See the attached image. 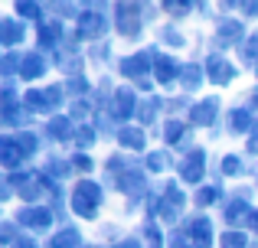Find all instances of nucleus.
Here are the masks:
<instances>
[{
    "instance_id": "nucleus-1",
    "label": "nucleus",
    "mask_w": 258,
    "mask_h": 248,
    "mask_svg": "<svg viewBox=\"0 0 258 248\" xmlns=\"http://www.w3.org/2000/svg\"><path fill=\"white\" fill-rule=\"evenodd\" d=\"M62 102H66L62 85H49V89H26V95H23V105L30 111H36V115H52Z\"/></svg>"
},
{
    "instance_id": "nucleus-2",
    "label": "nucleus",
    "mask_w": 258,
    "mask_h": 248,
    "mask_svg": "<svg viewBox=\"0 0 258 248\" xmlns=\"http://www.w3.org/2000/svg\"><path fill=\"white\" fill-rule=\"evenodd\" d=\"M203 173H206V150H203V147H193V150L180 160V180L183 183H200Z\"/></svg>"
},
{
    "instance_id": "nucleus-3",
    "label": "nucleus",
    "mask_w": 258,
    "mask_h": 248,
    "mask_svg": "<svg viewBox=\"0 0 258 248\" xmlns=\"http://www.w3.org/2000/svg\"><path fill=\"white\" fill-rule=\"evenodd\" d=\"M105 33H108V20L101 17V10L85 7L82 17H79V36H82V39H101Z\"/></svg>"
},
{
    "instance_id": "nucleus-4",
    "label": "nucleus",
    "mask_w": 258,
    "mask_h": 248,
    "mask_svg": "<svg viewBox=\"0 0 258 248\" xmlns=\"http://www.w3.org/2000/svg\"><path fill=\"white\" fill-rule=\"evenodd\" d=\"M147 72H154V52H138V56H124L121 59V75L127 78H147Z\"/></svg>"
},
{
    "instance_id": "nucleus-5",
    "label": "nucleus",
    "mask_w": 258,
    "mask_h": 248,
    "mask_svg": "<svg viewBox=\"0 0 258 248\" xmlns=\"http://www.w3.org/2000/svg\"><path fill=\"white\" fill-rule=\"evenodd\" d=\"M206 75H209V82H213V85H229V82H235L239 69H235L226 56H209L206 59Z\"/></svg>"
},
{
    "instance_id": "nucleus-6",
    "label": "nucleus",
    "mask_w": 258,
    "mask_h": 248,
    "mask_svg": "<svg viewBox=\"0 0 258 248\" xmlns=\"http://www.w3.org/2000/svg\"><path fill=\"white\" fill-rule=\"evenodd\" d=\"M134 111H141V108H138V95H134V89H118V92L111 95V108H108V115L118 118V121H127Z\"/></svg>"
},
{
    "instance_id": "nucleus-7",
    "label": "nucleus",
    "mask_w": 258,
    "mask_h": 248,
    "mask_svg": "<svg viewBox=\"0 0 258 248\" xmlns=\"http://www.w3.org/2000/svg\"><path fill=\"white\" fill-rule=\"evenodd\" d=\"M138 10H141L138 4H114V13H118V33H121V36H138V33H141V20H144V17H138Z\"/></svg>"
},
{
    "instance_id": "nucleus-8",
    "label": "nucleus",
    "mask_w": 258,
    "mask_h": 248,
    "mask_svg": "<svg viewBox=\"0 0 258 248\" xmlns=\"http://www.w3.org/2000/svg\"><path fill=\"white\" fill-rule=\"evenodd\" d=\"M216 118H219V98L216 95L203 98V102H196L189 108V124H196V127H209Z\"/></svg>"
},
{
    "instance_id": "nucleus-9",
    "label": "nucleus",
    "mask_w": 258,
    "mask_h": 248,
    "mask_svg": "<svg viewBox=\"0 0 258 248\" xmlns=\"http://www.w3.org/2000/svg\"><path fill=\"white\" fill-rule=\"evenodd\" d=\"M17 222H23L26 229H33V232H46L52 225V212L46 209V206H26V209H20Z\"/></svg>"
},
{
    "instance_id": "nucleus-10",
    "label": "nucleus",
    "mask_w": 258,
    "mask_h": 248,
    "mask_svg": "<svg viewBox=\"0 0 258 248\" xmlns=\"http://www.w3.org/2000/svg\"><path fill=\"white\" fill-rule=\"evenodd\" d=\"M56 62L62 65L66 72H72V75H82V56H79V36H72V39H66L62 46H59V52H56Z\"/></svg>"
},
{
    "instance_id": "nucleus-11",
    "label": "nucleus",
    "mask_w": 258,
    "mask_h": 248,
    "mask_svg": "<svg viewBox=\"0 0 258 248\" xmlns=\"http://www.w3.org/2000/svg\"><path fill=\"white\" fill-rule=\"evenodd\" d=\"M180 72H183V65L176 62V59L154 52V78H157L160 85H173L176 78H180Z\"/></svg>"
},
{
    "instance_id": "nucleus-12",
    "label": "nucleus",
    "mask_w": 258,
    "mask_h": 248,
    "mask_svg": "<svg viewBox=\"0 0 258 248\" xmlns=\"http://www.w3.org/2000/svg\"><path fill=\"white\" fill-rule=\"evenodd\" d=\"M242 39H245V26L239 23V20H222L219 30H216V43L222 46V49H229V46H239ZM245 46V43H242Z\"/></svg>"
},
{
    "instance_id": "nucleus-13",
    "label": "nucleus",
    "mask_w": 258,
    "mask_h": 248,
    "mask_svg": "<svg viewBox=\"0 0 258 248\" xmlns=\"http://www.w3.org/2000/svg\"><path fill=\"white\" fill-rule=\"evenodd\" d=\"M114 183H118L121 193H127V196L134 199V206H138V199L144 196V173H134V170H124L114 177Z\"/></svg>"
},
{
    "instance_id": "nucleus-14",
    "label": "nucleus",
    "mask_w": 258,
    "mask_h": 248,
    "mask_svg": "<svg viewBox=\"0 0 258 248\" xmlns=\"http://www.w3.org/2000/svg\"><path fill=\"white\" fill-rule=\"evenodd\" d=\"M36 39H39V49H46V52L56 56L59 46H62V26H59V23H39Z\"/></svg>"
},
{
    "instance_id": "nucleus-15",
    "label": "nucleus",
    "mask_w": 258,
    "mask_h": 248,
    "mask_svg": "<svg viewBox=\"0 0 258 248\" xmlns=\"http://www.w3.org/2000/svg\"><path fill=\"white\" fill-rule=\"evenodd\" d=\"M186 235H189V242H193L196 248H213V222H209L206 216L193 219L189 229H186Z\"/></svg>"
},
{
    "instance_id": "nucleus-16",
    "label": "nucleus",
    "mask_w": 258,
    "mask_h": 248,
    "mask_svg": "<svg viewBox=\"0 0 258 248\" xmlns=\"http://www.w3.org/2000/svg\"><path fill=\"white\" fill-rule=\"evenodd\" d=\"M72 196H76V199H85V203H92V206H101L105 190H101V183H95V180H79L76 190H72Z\"/></svg>"
},
{
    "instance_id": "nucleus-17",
    "label": "nucleus",
    "mask_w": 258,
    "mask_h": 248,
    "mask_svg": "<svg viewBox=\"0 0 258 248\" xmlns=\"http://www.w3.org/2000/svg\"><path fill=\"white\" fill-rule=\"evenodd\" d=\"M20 75H23L26 82L43 78L46 75V59L39 56V52H26V56H23V65H20Z\"/></svg>"
},
{
    "instance_id": "nucleus-18",
    "label": "nucleus",
    "mask_w": 258,
    "mask_h": 248,
    "mask_svg": "<svg viewBox=\"0 0 258 248\" xmlns=\"http://www.w3.org/2000/svg\"><path fill=\"white\" fill-rule=\"evenodd\" d=\"M255 124L258 121L252 118L248 108H232V111H229V131H232V134H252Z\"/></svg>"
},
{
    "instance_id": "nucleus-19",
    "label": "nucleus",
    "mask_w": 258,
    "mask_h": 248,
    "mask_svg": "<svg viewBox=\"0 0 258 248\" xmlns=\"http://www.w3.org/2000/svg\"><path fill=\"white\" fill-rule=\"evenodd\" d=\"M203 78H206V65H196V62H186L180 72V85L183 92H196L203 85Z\"/></svg>"
},
{
    "instance_id": "nucleus-20",
    "label": "nucleus",
    "mask_w": 258,
    "mask_h": 248,
    "mask_svg": "<svg viewBox=\"0 0 258 248\" xmlns=\"http://www.w3.org/2000/svg\"><path fill=\"white\" fill-rule=\"evenodd\" d=\"M46 134H49L52 140H72V137H76V127H72V118H66V115H56L49 124H46Z\"/></svg>"
},
{
    "instance_id": "nucleus-21",
    "label": "nucleus",
    "mask_w": 258,
    "mask_h": 248,
    "mask_svg": "<svg viewBox=\"0 0 258 248\" xmlns=\"http://www.w3.org/2000/svg\"><path fill=\"white\" fill-rule=\"evenodd\" d=\"M4 124L7 127H20V124H30V118H33V111L26 108L23 102H17V105H4Z\"/></svg>"
},
{
    "instance_id": "nucleus-22",
    "label": "nucleus",
    "mask_w": 258,
    "mask_h": 248,
    "mask_svg": "<svg viewBox=\"0 0 258 248\" xmlns=\"http://www.w3.org/2000/svg\"><path fill=\"white\" fill-rule=\"evenodd\" d=\"M255 209H248V199H232V203L226 206V222L229 225H245L248 219H252Z\"/></svg>"
},
{
    "instance_id": "nucleus-23",
    "label": "nucleus",
    "mask_w": 258,
    "mask_h": 248,
    "mask_svg": "<svg viewBox=\"0 0 258 248\" xmlns=\"http://www.w3.org/2000/svg\"><path fill=\"white\" fill-rule=\"evenodd\" d=\"M0 43L10 49V46H17V43H23V26L17 23L13 17H4L0 20Z\"/></svg>"
},
{
    "instance_id": "nucleus-24",
    "label": "nucleus",
    "mask_w": 258,
    "mask_h": 248,
    "mask_svg": "<svg viewBox=\"0 0 258 248\" xmlns=\"http://www.w3.org/2000/svg\"><path fill=\"white\" fill-rule=\"evenodd\" d=\"M118 144L124 147V150H144V131H141V127H121Z\"/></svg>"
},
{
    "instance_id": "nucleus-25",
    "label": "nucleus",
    "mask_w": 258,
    "mask_h": 248,
    "mask_svg": "<svg viewBox=\"0 0 258 248\" xmlns=\"http://www.w3.org/2000/svg\"><path fill=\"white\" fill-rule=\"evenodd\" d=\"M20 157H23V150H20V144L13 137L0 140V163H4V167H10V170H13V167L20 163Z\"/></svg>"
},
{
    "instance_id": "nucleus-26",
    "label": "nucleus",
    "mask_w": 258,
    "mask_h": 248,
    "mask_svg": "<svg viewBox=\"0 0 258 248\" xmlns=\"http://www.w3.org/2000/svg\"><path fill=\"white\" fill-rule=\"evenodd\" d=\"M79 242H82V235H79V229H59L56 235L49 238V245L46 248H79Z\"/></svg>"
},
{
    "instance_id": "nucleus-27",
    "label": "nucleus",
    "mask_w": 258,
    "mask_h": 248,
    "mask_svg": "<svg viewBox=\"0 0 258 248\" xmlns=\"http://www.w3.org/2000/svg\"><path fill=\"white\" fill-rule=\"evenodd\" d=\"M160 105H164V102H160V98H157V95H151V98H147V102H144V105H141V111H138V118H141V121H144V124H151V121H154V118H157V111H160Z\"/></svg>"
},
{
    "instance_id": "nucleus-28",
    "label": "nucleus",
    "mask_w": 258,
    "mask_h": 248,
    "mask_svg": "<svg viewBox=\"0 0 258 248\" xmlns=\"http://www.w3.org/2000/svg\"><path fill=\"white\" fill-rule=\"evenodd\" d=\"M222 248H248V238H245V232H239V229H229L226 235H222Z\"/></svg>"
},
{
    "instance_id": "nucleus-29",
    "label": "nucleus",
    "mask_w": 258,
    "mask_h": 248,
    "mask_svg": "<svg viewBox=\"0 0 258 248\" xmlns=\"http://www.w3.org/2000/svg\"><path fill=\"white\" fill-rule=\"evenodd\" d=\"M72 212H76L79 219H95V216H98V206H92V203H85V199L72 196Z\"/></svg>"
},
{
    "instance_id": "nucleus-30",
    "label": "nucleus",
    "mask_w": 258,
    "mask_h": 248,
    "mask_svg": "<svg viewBox=\"0 0 258 248\" xmlns=\"http://www.w3.org/2000/svg\"><path fill=\"white\" fill-rule=\"evenodd\" d=\"M242 157H235V153H229V157H222V173L226 177H242Z\"/></svg>"
},
{
    "instance_id": "nucleus-31",
    "label": "nucleus",
    "mask_w": 258,
    "mask_h": 248,
    "mask_svg": "<svg viewBox=\"0 0 258 248\" xmlns=\"http://www.w3.org/2000/svg\"><path fill=\"white\" fill-rule=\"evenodd\" d=\"M17 13H20V17H26V20H39V17H43V7L33 4V0H20Z\"/></svg>"
},
{
    "instance_id": "nucleus-32",
    "label": "nucleus",
    "mask_w": 258,
    "mask_h": 248,
    "mask_svg": "<svg viewBox=\"0 0 258 248\" xmlns=\"http://www.w3.org/2000/svg\"><path fill=\"white\" fill-rule=\"evenodd\" d=\"M242 59H245L248 65H258V33L245 39V46H242Z\"/></svg>"
},
{
    "instance_id": "nucleus-33",
    "label": "nucleus",
    "mask_w": 258,
    "mask_h": 248,
    "mask_svg": "<svg viewBox=\"0 0 258 248\" xmlns=\"http://www.w3.org/2000/svg\"><path fill=\"white\" fill-rule=\"evenodd\" d=\"M216 199H219V186H203V190L196 193V206H203V209L213 206Z\"/></svg>"
},
{
    "instance_id": "nucleus-34",
    "label": "nucleus",
    "mask_w": 258,
    "mask_h": 248,
    "mask_svg": "<svg viewBox=\"0 0 258 248\" xmlns=\"http://www.w3.org/2000/svg\"><path fill=\"white\" fill-rule=\"evenodd\" d=\"M144 242H147V248H164V235H160V229L154 222L144 225Z\"/></svg>"
},
{
    "instance_id": "nucleus-35",
    "label": "nucleus",
    "mask_w": 258,
    "mask_h": 248,
    "mask_svg": "<svg viewBox=\"0 0 258 248\" xmlns=\"http://www.w3.org/2000/svg\"><path fill=\"white\" fill-rule=\"evenodd\" d=\"M17 144H20V150H23V157H33V153L39 150L36 134H20V137H17Z\"/></svg>"
},
{
    "instance_id": "nucleus-36",
    "label": "nucleus",
    "mask_w": 258,
    "mask_h": 248,
    "mask_svg": "<svg viewBox=\"0 0 258 248\" xmlns=\"http://www.w3.org/2000/svg\"><path fill=\"white\" fill-rule=\"evenodd\" d=\"M76 144L82 147V150H88V147L95 144V127H88V124H79V131H76Z\"/></svg>"
},
{
    "instance_id": "nucleus-37",
    "label": "nucleus",
    "mask_w": 258,
    "mask_h": 248,
    "mask_svg": "<svg viewBox=\"0 0 258 248\" xmlns=\"http://www.w3.org/2000/svg\"><path fill=\"white\" fill-rule=\"evenodd\" d=\"M157 36L164 39L167 46H173V49H180V46H183V33H180V30H173V26H164V30H160Z\"/></svg>"
},
{
    "instance_id": "nucleus-38",
    "label": "nucleus",
    "mask_w": 258,
    "mask_h": 248,
    "mask_svg": "<svg viewBox=\"0 0 258 248\" xmlns=\"http://www.w3.org/2000/svg\"><path fill=\"white\" fill-rule=\"evenodd\" d=\"M167 163H170V157H167L164 150L147 153V170H167Z\"/></svg>"
},
{
    "instance_id": "nucleus-39",
    "label": "nucleus",
    "mask_w": 258,
    "mask_h": 248,
    "mask_svg": "<svg viewBox=\"0 0 258 248\" xmlns=\"http://www.w3.org/2000/svg\"><path fill=\"white\" fill-rule=\"evenodd\" d=\"M164 137H167V144H180V137H183V121H167Z\"/></svg>"
},
{
    "instance_id": "nucleus-40",
    "label": "nucleus",
    "mask_w": 258,
    "mask_h": 248,
    "mask_svg": "<svg viewBox=\"0 0 258 248\" xmlns=\"http://www.w3.org/2000/svg\"><path fill=\"white\" fill-rule=\"evenodd\" d=\"M46 170H49V173H46V177H56V180H62V177H69V163H62V160H49V163H46Z\"/></svg>"
},
{
    "instance_id": "nucleus-41",
    "label": "nucleus",
    "mask_w": 258,
    "mask_h": 248,
    "mask_svg": "<svg viewBox=\"0 0 258 248\" xmlns=\"http://www.w3.org/2000/svg\"><path fill=\"white\" fill-rule=\"evenodd\" d=\"M164 10L170 13V17L180 20V17H186V13H189V4H186V0H183V4H180V0H167V4H164Z\"/></svg>"
},
{
    "instance_id": "nucleus-42",
    "label": "nucleus",
    "mask_w": 258,
    "mask_h": 248,
    "mask_svg": "<svg viewBox=\"0 0 258 248\" xmlns=\"http://www.w3.org/2000/svg\"><path fill=\"white\" fill-rule=\"evenodd\" d=\"M0 65H4V69H0L4 75H13V72H17V65H23V59H20V56H13V52H7Z\"/></svg>"
},
{
    "instance_id": "nucleus-43",
    "label": "nucleus",
    "mask_w": 258,
    "mask_h": 248,
    "mask_svg": "<svg viewBox=\"0 0 258 248\" xmlns=\"http://www.w3.org/2000/svg\"><path fill=\"white\" fill-rule=\"evenodd\" d=\"M92 157H88V153H76V157H72V170H82V173H88L92 170Z\"/></svg>"
},
{
    "instance_id": "nucleus-44",
    "label": "nucleus",
    "mask_w": 258,
    "mask_h": 248,
    "mask_svg": "<svg viewBox=\"0 0 258 248\" xmlns=\"http://www.w3.org/2000/svg\"><path fill=\"white\" fill-rule=\"evenodd\" d=\"M52 10H56V13H62V17H82V10H79V7L76 4H52Z\"/></svg>"
},
{
    "instance_id": "nucleus-45",
    "label": "nucleus",
    "mask_w": 258,
    "mask_h": 248,
    "mask_svg": "<svg viewBox=\"0 0 258 248\" xmlns=\"http://www.w3.org/2000/svg\"><path fill=\"white\" fill-rule=\"evenodd\" d=\"M69 92H76V95H85V92H88L85 75H72V78H69Z\"/></svg>"
},
{
    "instance_id": "nucleus-46",
    "label": "nucleus",
    "mask_w": 258,
    "mask_h": 248,
    "mask_svg": "<svg viewBox=\"0 0 258 248\" xmlns=\"http://www.w3.org/2000/svg\"><path fill=\"white\" fill-rule=\"evenodd\" d=\"M108 56H111V49H108V43H105V46H101V43H95V46H92V59H95V62H105Z\"/></svg>"
},
{
    "instance_id": "nucleus-47",
    "label": "nucleus",
    "mask_w": 258,
    "mask_h": 248,
    "mask_svg": "<svg viewBox=\"0 0 258 248\" xmlns=\"http://www.w3.org/2000/svg\"><path fill=\"white\" fill-rule=\"evenodd\" d=\"M85 115H88V105H85V102H76V105H72V115H69L72 121H76V118H79V121H82Z\"/></svg>"
},
{
    "instance_id": "nucleus-48",
    "label": "nucleus",
    "mask_w": 258,
    "mask_h": 248,
    "mask_svg": "<svg viewBox=\"0 0 258 248\" xmlns=\"http://www.w3.org/2000/svg\"><path fill=\"white\" fill-rule=\"evenodd\" d=\"M248 153H258V124H255V131L248 134Z\"/></svg>"
},
{
    "instance_id": "nucleus-49",
    "label": "nucleus",
    "mask_w": 258,
    "mask_h": 248,
    "mask_svg": "<svg viewBox=\"0 0 258 248\" xmlns=\"http://www.w3.org/2000/svg\"><path fill=\"white\" fill-rule=\"evenodd\" d=\"M111 248H144V245H141L138 238H121V242H118V245H111Z\"/></svg>"
},
{
    "instance_id": "nucleus-50",
    "label": "nucleus",
    "mask_w": 258,
    "mask_h": 248,
    "mask_svg": "<svg viewBox=\"0 0 258 248\" xmlns=\"http://www.w3.org/2000/svg\"><path fill=\"white\" fill-rule=\"evenodd\" d=\"M13 242V222H7L4 225V245H10Z\"/></svg>"
},
{
    "instance_id": "nucleus-51",
    "label": "nucleus",
    "mask_w": 258,
    "mask_h": 248,
    "mask_svg": "<svg viewBox=\"0 0 258 248\" xmlns=\"http://www.w3.org/2000/svg\"><path fill=\"white\" fill-rule=\"evenodd\" d=\"M239 10L248 13V17H255V13H258V4H239Z\"/></svg>"
},
{
    "instance_id": "nucleus-52",
    "label": "nucleus",
    "mask_w": 258,
    "mask_h": 248,
    "mask_svg": "<svg viewBox=\"0 0 258 248\" xmlns=\"http://www.w3.org/2000/svg\"><path fill=\"white\" fill-rule=\"evenodd\" d=\"M13 248H36V245H33V242H30V238H20V242H17V245H13Z\"/></svg>"
},
{
    "instance_id": "nucleus-53",
    "label": "nucleus",
    "mask_w": 258,
    "mask_h": 248,
    "mask_svg": "<svg viewBox=\"0 0 258 248\" xmlns=\"http://www.w3.org/2000/svg\"><path fill=\"white\" fill-rule=\"evenodd\" d=\"M248 225H252V229L258 232V212H252V219H248Z\"/></svg>"
},
{
    "instance_id": "nucleus-54",
    "label": "nucleus",
    "mask_w": 258,
    "mask_h": 248,
    "mask_svg": "<svg viewBox=\"0 0 258 248\" xmlns=\"http://www.w3.org/2000/svg\"><path fill=\"white\" fill-rule=\"evenodd\" d=\"M252 105H255V108H258V89H255V95H252Z\"/></svg>"
}]
</instances>
